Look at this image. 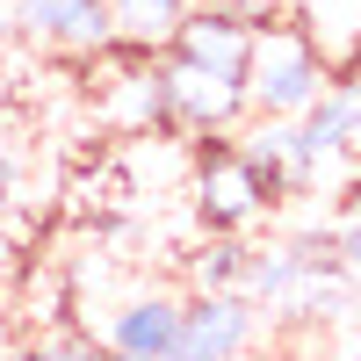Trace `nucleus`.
Listing matches in <instances>:
<instances>
[{
	"mask_svg": "<svg viewBox=\"0 0 361 361\" xmlns=\"http://www.w3.org/2000/svg\"><path fill=\"white\" fill-rule=\"evenodd\" d=\"M173 51H180V58H202V66H224V73H246L253 22L231 15V8H188L180 29H173Z\"/></svg>",
	"mask_w": 361,
	"mask_h": 361,
	"instance_id": "7",
	"label": "nucleus"
},
{
	"mask_svg": "<svg viewBox=\"0 0 361 361\" xmlns=\"http://www.w3.org/2000/svg\"><path fill=\"white\" fill-rule=\"evenodd\" d=\"M8 188H15V180H8V159H0V217H8Z\"/></svg>",
	"mask_w": 361,
	"mask_h": 361,
	"instance_id": "15",
	"label": "nucleus"
},
{
	"mask_svg": "<svg viewBox=\"0 0 361 361\" xmlns=\"http://www.w3.org/2000/svg\"><path fill=\"white\" fill-rule=\"evenodd\" d=\"M159 87H166V116L195 123L209 137H224L231 123H246L253 102H246V73H224V66H202V58H166L159 66Z\"/></svg>",
	"mask_w": 361,
	"mask_h": 361,
	"instance_id": "2",
	"label": "nucleus"
},
{
	"mask_svg": "<svg viewBox=\"0 0 361 361\" xmlns=\"http://www.w3.org/2000/svg\"><path fill=\"white\" fill-rule=\"evenodd\" d=\"M260 340V304L246 289H195L180 304V361H231Z\"/></svg>",
	"mask_w": 361,
	"mask_h": 361,
	"instance_id": "4",
	"label": "nucleus"
},
{
	"mask_svg": "<svg viewBox=\"0 0 361 361\" xmlns=\"http://www.w3.org/2000/svg\"><path fill=\"white\" fill-rule=\"evenodd\" d=\"M37 354H94V340L87 333H51V340H37Z\"/></svg>",
	"mask_w": 361,
	"mask_h": 361,
	"instance_id": "13",
	"label": "nucleus"
},
{
	"mask_svg": "<svg viewBox=\"0 0 361 361\" xmlns=\"http://www.w3.org/2000/svg\"><path fill=\"white\" fill-rule=\"evenodd\" d=\"M8 37H22V29H15V0L0 8V44H8Z\"/></svg>",
	"mask_w": 361,
	"mask_h": 361,
	"instance_id": "14",
	"label": "nucleus"
},
{
	"mask_svg": "<svg viewBox=\"0 0 361 361\" xmlns=\"http://www.w3.org/2000/svg\"><path fill=\"white\" fill-rule=\"evenodd\" d=\"M15 29L58 51H116L109 0H15Z\"/></svg>",
	"mask_w": 361,
	"mask_h": 361,
	"instance_id": "5",
	"label": "nucleus"
},
{
	"mask_svg": "<svg viewBox=\"0 0 361 361\" xmlns=\"http://www.w3.org/2000/svg\"><path fill=\"white\" fill-rule=\"evenodd\" d=\"M333 260H340V275H347V282H361V217L333 231Z\"/></svg>",
	"mask_w": 361,
	"mask_h": 361,
	"instance_id": "12",
	"label": "nucleus"
},
{
	"mask_svg": "<svg viewBox=\"0 0 361 361\" xmlns=\"http://www.w3.org/2000/svg\"><path fill=\"white\" fill-rule=\"evenodd\" d=\"M347 347H354V354H361V333H354V340H347Z\"/></svg>",
	"mask_w": 361,
	"mask_h": 361,
	"instance_id": "16",
	"label": "nucleus"
},
{
	"mask_svg": "<svg viewBox=\"0 0 361 361\" xmlns=\"http://www.w3.org/2000/svg\"><path fill=\"white\" fill-rule=\"evenodd\" d=\"M318 260H304V246H296V238H282V246H253L246 253V289L253 304H289L296 289H304V275H311Z\"/></svg>",
	"mask_w": 361,
	"mask_h": 361,
	"instance_id": "9",
	"label": "nucleus"
},
{
	"mask_svg": "<svg viewBox=\"0 0 361 361\" xmlns=\"http://www.w3.org/2000/svg\"><path fill=\"white\" fill-rule=\"evenodd\" d=\"M246 159L275 180V188H304V180L325 166L311 145H304V123H296V116H260V130L246 137Z\"/></svg>",
	"mask_w": 361,
	"mask_h": 361,
	"instance_id": "8",
	"label": "nucleus"
},
{
	"mask_svg": "<svg viewBox=\"0 0 361 361\" xmlns=\"http://www.w3.org/2000/svg\"><path fill=\"white\" fill-rule=\"evenodd\" d=\"M109 347L130 354V361H166V354H180V296L152 289V296H130L123 311H109Z\"/></svg>",
	"mask_w": 361,
	"mask_h": 361,
	"instance_id": "6",
	"label": "nucleus"
},
{
	"mask_svg": "<svg viewBox=\"0 0 361 361\" xmlns=\"http://www.w3.org/2000/svg\"><path fill=\"white\" fill-rule=\"evenodd\" d=\"M325 58L311 51V37L296 29H260L253 22V51H246V102L253 116H304L325 94Z\"/></svg>",
	"mask_w": 361,
	"mask_h": 361,
	"instance_id": "1",
	"label": "nucleus"
},
{
	"mask_svg": "<svg viewBox=\"0 0 361 361\" xmlns=\"http://www.w3.org/2000/svg\"><path fill=\"white\" fill-rule=\"evenodd\" d=\"M267 202H275V180L246 159V145H209L202 152L195 209H202L209 231H246L253 217H267Z\"/></svg>",
	"mask_w": 361,
	"mask_h": 361,
	"instance_id": "3",
	"label": "nucleus"
},
{
	"mask_svg": "<svg viewBox=\"0 0 361 361\" xmlns=\"http://www.w3.org/2000/svg\"><path fill=\"white\" fill-rule=\"evenodd\" d=\"M246 253L253 246H238V231H217L195 260V289H238L246 282Z\"/></svg>",
	"mask_w": 361,
	"mask_h": 361,
	"instance_id": "11",
	"label": "nucleus"
},
{
	"mask_svg": "<svg viewBox=\"0 0 361 361\" xmlns=\"http://www.w3.org/2000/svg\"><path fill=\"white\" fill-rule=\"evenodd\" d=\"M180 15H188V0H109L116 44H130V51H159V44H173Z\"/></svg>",
	"mask_w": 361,
	"mask_h": 361,
	"instance_id": "10",
	"label": "nucleus"
}]
</instances>
